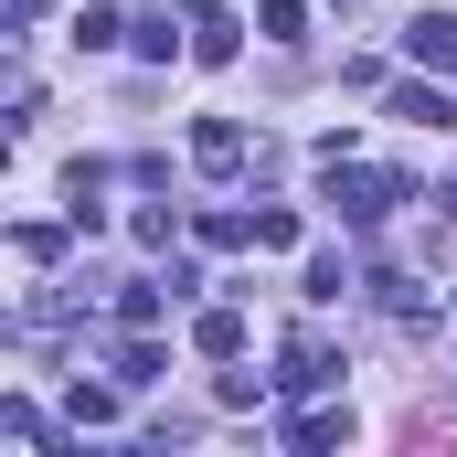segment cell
<instances>
[{"label": "cell", "instance_id": "6da1fadb", "mask_svg": "<svg viewBox=\"0 0 457 457\" xmlns=\"http://www.w3.org/2000/svg\"><path fill=\"white\" fill-rule=\"evenodd\" d=\"M330 203H341L351 224H383V213L404 203V170H361V160L341 170V149H330Z\"/></svg>", "mask_w": 457, "mask_h": 457}, {"label": "cell", "instance_id": "7a4b0ae2", "mask_svg": "<svg viewBox=\"0 0 457 457\" xmlns=\"http://www.w3.org/2000/svg\"><path fill=\"white\" fill-rule=\"evenodd\" d=\"M192 64H234V0H192Z\"/></svg>", "mask_w": 457, "mask_h": 457}, {"label": "cell", "instance_id": "3957f363", "mask_svg": "<svg viewBox=\"0 0 457 457\" xmlns=\"http://www.w3.org/2000/svg\"><path fill=\"white\" fill-rule=\"evenodd\" d=\"M181 287L170 277H138V287H117V330H160V309H170Z\"/></svg>", "mask_w": 457, "mask_h": 457}, {"label": "cell", "instance_id": "277c9868", "mask_svg": "<svg viewBox=\"0 0 457 457\" xmlns=\"http://www.w3.org/2000/svg\"><path fill=\"white\" fill-rule=\"evenodd\" d=\"M277 383H287V394H320V383H341V361H330V351L298 330V341H287V372H277Z\"/></svg>", "mask_w": 457, "mask_h": 457}, {"label": "cell", "instance_id": "5b68a950", "mask_svg": "<svg viewBox=\"0 0 457 457\" xmlns=\"http://www.w3.org/2000/svg\"><path fill=\"white\" fill-rule=\"evenodd\" d=\"M404 54H415V64H457V21L447 11H415V21H404Z\"/></svg>", "mask_w": 457, "mask_h": 457}, {"label": "cell", "instance_id": "8992f818", "mask_svg": "<svg viewBox=\"0 0 457 457\" xmlns=\"http://www.w3.org/2000/svg\"><path fill=\"white\" fill-rule=\"evenodd\" d=\"M192 160H203L213 181H224V170H245V128H234V117H213V128H192Z\"/></svg>", "mask_w": 457, "mask_h": 457}, {"label": "cell", "instance_id": "52a82bcc", "mask_svg": "<svg viewBox=\"0 0 457 457\" xmlns=\"http://www.w3.org/2000/svg\"><path fill=\"white\" fill-rule=\"evenodd\" d=\"M192 351H203V361H245V320H234V309H203V320H192Z\"/></svg>", "mask_w": 457, "mask_h": 457}, {"label": "cell", "instance_id": "ba28073f", "mask_svg": "<svg viewBox=\"0 0 457 457\" xmlns=\"http://www.w3.org/2000/svg\"><path fill=\"white\" fill-rule=\"evenodd\" d=\"M255 32H266V43H309V0H266Z\"/></svg>", "mask_w": 457, "mask_h": 457}, {"label": "cell", "instance_id": "9c48e42d", "mask_svg": "<svg viewBox=\"0 0 457 457\" xmlns=\"http://www.w3.org/2000/svg\"><path fill=\"white\" fill-rule=\"evenodd\" d=\"M75 43H86V54H107V43H128V11H86V21H75Z\"/></svg>", "mask_w": 457, "mask_h": 457}, {"label": "cell", "instance_id": "30bf717a", "mask_svg": "<svg viewBox=\"0 0 457 457\" xmlns=\"http://www.w3.org/2000/svg\"><path fill=\"white\" fill-rule=\"evenodd\" d=\"M86 426H117V394H107V383H75V436H86Z\"/></svg>", "mask_w": 457, "mask_h": 457}, {"label": "cell", "instance_id": "8fae6325", "mask_svg": "<svg viewBox=\"0 0 457 457\" xmlns=\"http://www.w3.org/2000/svg\"><path fill=\"white\" fill-rule=\"evenodd\" d=\"M394 117H426V128H447L457 107H447V96H436V86H404V96H394Z\"/></svg>", "mask_w": 457, "mask_h": 457}, {"label": "cell", "instance_id": "7c38bea8", "mask_svg": "<svg viewBox=\"0 0 457 457\" xmlns=\"http://www.w3.org/2000/svg\"><path fill=\"white\" fill-rule=\"evenodd\" d=\"M287 447H341V415H287Z\"/></svg>", "mask_w": 457, "mask_h": 457}, {"label": "cell", "instance_id": "4fadbf2b", "mask_svg": "<svg viewBox=\"0 0 457 457\" xmlns=\"http://www.w3.org/2000/svg\"><path fill=\"white\" fill-rule=\"evenodd\" d=\"M213 404H224V415H245V404H266V383H255V372H224V383H213Z\"/></svg>", "mask_w": 457, "mask_h": 457}, {"label": "cell", "instance_id": "5bb4252c", "mask_svg": "<svg viewBox=\"0 0 457 457\" xmlns=\"http://www.w3.org/2000/svg\"><path fill=\"white\" fill-rule=\"evenodd\" d=\"M447 203H457V192H447Z\"/></svg>", "mask_w": 457, "mask_h": 457}]
</instances>
